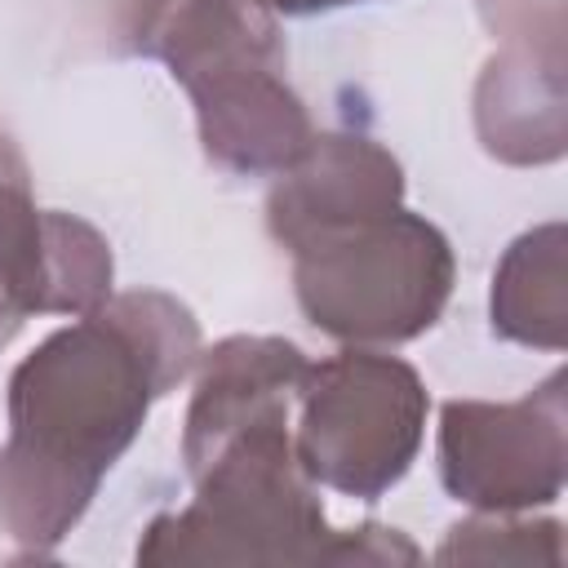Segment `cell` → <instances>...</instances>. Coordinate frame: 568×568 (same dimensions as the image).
Here are the masks:
<instances>
[{"mask_svg": "<svg viewBox=\"0 0 568 568\" xmlns=\"http://www.w3.org/2000/svg\"><path fill=\"white\" fill-rule=\"evenodd\" d=\"M195 355V320L160 293H129L53 333L9 395L13 439L0 453V510L18 537H62Z\"/></svg>", "mask_w": 568, "mask_h": 568, "instance_id": "cell-1", "label": "cell"}, {"mask_svg": "<svg viewBox=\"0 0 568 568\" xmlns=\"http://www.w3.org/2000/svg\"><path fill=\"white\" fill-rule=\"evenodd\" d=\"M262 4H280V9H324V4H346V0H262Z\"/></svg>", "mask_w": 568, "mask_h": 568, "instance_id": "cell-9", "label": "cell"}, {"mask_svg": "<svg viewBox=\"0 0 568 568\" xmlns=\"http://www.w3.org/2000/svg\"><path fill=\"white\" fill-rule=\"evenodd\" d=\"M146 36L191 89L213 160L288 169L306 151L311 129L275 75V27L262 0H164Z\"/></svg>", "mask_w": 568, "mask_h": 568, "instance_id": "cell-2", "label": "cell"}, {"mask_svg": "<svg viewBox=\"0 0 568 568\" xmlns=\"http://www.w3.org/2000/svg\"><path fill=\"white\" fill-rule=\"evenodd\" d=\"M271 195V226L297 253L399 209V164L364 138H320Z\"/></svg>", "mask_w": 568, "mask_h": 568, "instance_id": "cell-6", "label": "cell"}, {"mask_svg": "<svg viewBox=\"0 0 568 568\" xmlns=\"http://www.w3.org/2000/svg\"><path fill=\"white\" fill-rule=\"evenodd\" d=\"M306 359L288 342L271 337H231L222 342L200 377L191 417H186V462L191 475L213 462V453L262 422H288V399L302 390Z\"/></svg>", "mask_w": 568, "mask_h": 568, "instance_id": "cell-7", "label": "cell"}, {"mask_svg": "<svg viewBox=\"0 0 568 568\" xmlns=\"http://www.w3.org/2000/svg\"><path fill=\"white\" fill-rule=\"evenodd\" d=\"M564 226L550 222L524 235L493 284V328L528 346H564V271H559Z\"/></svg>", "mask_w": 568, "mask_h": 568, "instance_id": "cell-8", "label": "cell"}, {"mask_svg": "<svg viewBox=\"0 0 568 568\" xmlns=\"http://www.w3.org/2000/svg\"><path fill=\"white\" fill-rule=\"evenodd\" d=\"M564 377L555 373L519 404H448L444 408V484L457 501L484 510H519L555 501L564 484Z\"/></svg>", "mask_w": 568, "mask_h": 568, "instance_id": "cell-5", "label": "cell"}, {"mask_svg": "<svg viewBox=\"0 0 568 568\" xmlns=\"http://www.w3.org/2000/svg\"><path fill=\"white\" fill-rule=\"evenodd\" d=\"M306 422L297 462L355 497H377L395 484L422 439L426 390L417 373L386 355H337L302 377Z\"/></svg>", "mask_w": 568, "mask_h": 568, "instance_id": "cell-4", "label": "cell"}, {"mask_svg": "<svg viewBox=\"0 0 568 568\" xmlns=\"http://www.w3.org/2000/svg\"><path fill=\"white\" fill-rule=\"evenodd\" d=\"M448 280L444 235L404 209L297 248V297L333 337L404 342L435 324Z\"/></svg>", "mask_w": 568, "mask_h": 568, "instance_id": "cell-3", "label": "cell"}]
</instances>
